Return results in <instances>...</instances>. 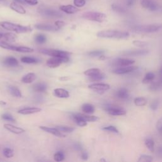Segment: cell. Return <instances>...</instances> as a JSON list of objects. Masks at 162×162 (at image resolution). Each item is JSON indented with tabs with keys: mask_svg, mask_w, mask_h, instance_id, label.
Returning <instances> with one entry per match:
<instances>
[{
	"mask_svg": "<svg viewBox=\"0 0 162 162\" xmlns=\"http://www.w3.org/2000/svg\"><path fill=\"white\" fill-rule=\"evenodd\" d=\"M97 36L101 38L123 39L129 37L130 34L128 32L120 31L118 30H105L99 31L97 33Z\"/></svg>",
	"mask_w": 162,
	"mask_h": 162,
	"instance_id": "6da1fadb",
	"label": "cell"
},
{
	"mask_svg": "<svg viewBox=\"0 0 162 162\" xmlns=\"http://www.w3.org/2000/svg\"><path fill=\"white\" fill-rule=\"evenodd\" d=\"M0 26L6 29V30L19 34L26 33L32 31V28L30 26H23L9 22H0Z\"/></svg>",
	"mask_w": 162,
	"mask_h": 162,
	"instance_id": "7a4b0ae2",
	"label": "cell"
},
{
	"mask_svg": "<svg viewBox=\"0 0 162 162\" xmlns=\"http://www.w3.org/2000/svg\"><path fill=\"white\" fill-rule=\"evenodd\" d=\"M162 28V24H149L135 25L131 27V30L139 33H153L159 31Z\"/></svg>",
	"mask_w": 162,
	"mask_h": 162,
	"instance_id": "3957f363",
	"label": "cell"
},
{
	"mask_svg": "<svg viewBox=\"0 0 162 162\" xmlns=\"http://www.w3.org/2000/svg\"><path fill=\"white\" fill-rule=\"evenodd\" d=\"M82 17L84 19L93 21V22H104L107 19V15L101 12L98 11H88L84 13Z\"/></svg>",
	"mask_w": 162,
	"mask_h": 162,
	"instance_id": "277c9868",
	"label": "cell"
},
{
	"mask_svg": "<svg viewBox=\"0 0 162 162\" xmlns=\"http://www.w3.org/2000/svg\"><path fill=\"white\" fill-rule=\"evenodd\" d=\"M103 108L106 112L113 116H122L126 114V111L123 108L112 104H107Z\"/></svg>",
	"mask_w": 162,
	"mask_h": 162,
	"instance_id": "5b68a950",
	"label": "cell"
},
{
	"mask_svg": "<svg viewBox=\"0 0 162 162\" xmlns=\"http://www.w3.org/2000/svg\"><path fill=\"white\" fill-rule=\"evenodd\" d=\"M39 52L43 55L51 56L53 57H69V56L71 55L70 53L65 51L54 49H41L39 50Z\"/></svg>",
	"mask_w": 162,
	"mask_h": 162,
	"instance_id": "8992f818",
	"label": "cell"
},
{
	"mask_svg": "<svg viewBox=\"0 0 162 162\" xmlns=\"http://www.w3.org/2000/svg\"><path fill=\"white\" fill-rule=\"evenodd\" d=\"M68 61L69 57H53L47 60L46 65L51 68H55L63 63H67Z\"/></svg>",
	"mask_w": 162,
	"mask_h": 162,
	"instance_id": "52a82bcc",
	"label": "cell"
},
{
	"mask_svg": "<svg viewBox=\"0 0 162 162\" xmlns=\"http://www.w3.org/2000/svg\"><path fill=\"white\" fill-rule=\"evenodd\" d=\"M39 13L42 16L49 18H60L63 15L56 10L50 8H41L39 10Z\"/></svg>",
	"mask_w": 162,
	"mask_h": 162,
	"instance_id": "ba28073f",
	"label": "cell"
},
{
	"mask_svg": "<svg viewBox=\"0 0 162 162\" xmlns=\"http://www.w3.org/2000/svg\"><path fill=\"white\" fill-rule=\"evenodd\" d=\"M149 53L148 50H127L121 52L120 54L123 56H145Z\"/></svg>",
	"mask_w": 162,
	"mask_h": 162,
	"instance_id": "9c48e42d",
	"label": "cell"
},
{
	"mask_svg": "<svg viewBox=\"0 0 162 162\" xmlns=\"http://www.w3.org/2000/svg\"><path fill=\"white\" fill-rule=\"evenodd\" d=\"M135 63V60L126 58H118L112 62V65L115 67H125L132 65Z\"/></svg>",
	"mask_w": 162,
	"mask_h": 162,
	"instance_id": "30bf717a",
	"label": "cell"
},
{
	"mask_svg": "<svg viewBox=\"0 0 162 162\" xmlns=\"http://www.w3.org/2000/svg\"><path fill=\"white\" fill-rule=\"evenodd\" d=\"M138 67L137 66H125V67H120L119 68H115L112 70V72L115 74L117 75H122V74H126V73H129L130 72H132L137 70Z\"/></svg>",
	"mask_w": 162,
	"mask_h": 162,
	"instance_id": "8fae6325",
	"label": "cell"
},
{
	"mask_svg": "<svg viewBox=\"0 0 162 162\" xmlns=\"http://www.w3.org/2000/svg\"><path fill=\"white\" fill-rule=\"evenodd\" d=\"M141 4L145 9L149 10L150 11H156L158 8V5L154 0H141Z\"/></svg>",
	"mask_w": 162,
	"mask_h": 162,
	"instance_id": "7c38bea8",
	"label": "cell"
},
{
	"mask_svg": "<svg viewBox=\"0 0 162 162\" xmlns=\"http://www.w3.org/2000/svg\"><path fill=\"white\" fill-rule=\"evenodd\" d=\"M91 90L97 91H106L110 89V85L105 83H94L88 85Z\"/></svg>",
	"mask_w": 162,
	"mask_h": 162,
	"instance_id": "4fadbf2b",
	"label": "cell"
},
{
	"mask_svg": "<svg viewBox=\"0 0 162 162\" xmlns=\"http://www.w3.org/2000/svg\"><path fill=\"white\" fill-rule=\"evenodd\" d=\"M35 28L41 31H57L59 28L57 26L53 25L51 24H39L34 25Z\"/></svg>",
	"mask_w": 162,
	"mask_h": 162,
	"instance_id": "5bb4252c",
	"label": "cell"
},
{
	"mask_svg": "<svg viewBox=\"0 0 162 162\" xmlns=\"http://www.w3.org/2000/svg\"><path fill=\"white\" fill-rule=\"evenodd\" d=\"M39 129L41 130L45 131L46 132H48L50 134H51L55 136L60 137V138H64L65 136L62 134V132H60L59 130H58L56 127L52 128V127H48L46 126H39Z\"/></svg>",
	"mask_w": 162,
	"mask_h": 162,
	"instance_id": "9a60e30c",
	"label": "cell"
},
{
	"mask_svg": "<svg viewBox=\"0 0 162 162\" xmlns=\"http://www.w3.org/2000/svg\"><path fill=\"white\" fill-rule=\"evenodd\" d=\"M4 127L8 131L12 132V133H13V134H20L25 132V129H24L21 127H16L15 125H13L10 124H5Z\"/></svg>",
	"mask_w": 162,
	"mask_h": 162,
	"instance_id": "2e32d148",
	"label": "cell"
},
{
	"mask_svg": "<svg viewBox=\"0 0 162 162\" xmlns=\"http://www.w3.org/2000/svg\"><path fill=\"white\" fill-rule=\"evenodd\" d=\"M41 108H37V107H28V108H22L21 110H19L17 112L19 114L21 115H31V114H34L38 112H41Z\"/></svg>",
	"mask_w": 162,
	"mask_h": 162,
	"instance_id": "e0dca14e",
	"label": "cell"
},
{
	"mask_svg": "<svg viewBox=\"0 0 162 162\" xmlns=\"http://www.w3.org/2000/svg\"><path fill=\"white\" fill-rule=\"evenodd\" d=\"M129 91L125 87L120 88L115 93L116 97L122 100L127 99L129 98Z\"/></svg>",
	"mask_w": 162,
	"mask_h": 162,
	"instance_id": "ac0fdd59",
	"label": "cell"
},
{
	"mask_svg": "<svg viewBox=\"0 0 162 162\" xmlns=\"http://www.w3.org/2000/svg\"><path fill=\"white\" fill-rule=\"evenodd\" d=\"M53 94L59 98H68L70 96L69 92L62 88H56L53 91Z\"/></svg>",
	"mask_w": 162,
	"mask_h": 162,
	"instance_id": "d6986e66",
	"label": "cell"
},
{
	"mask_svg": "<svg viewBox=\"0 0 162 162\" xmlns=\"http://www.w3.org/2000/svg\"><path fill=\"white\" fill-rule=\"evenodd\" d=\"M60 10L67 14H73L79 11L77 7H74L71 5H62L60 7Z\"/></svg>",
	"mask_w": 162,
	"mask_h": 162,
	"instance_id": "ffe728a7",
	"label": "cell"
},
{
	"mask_svg": "<svg viewBox=\"0 0 162 162\" xmlns=\"http://www.w3.org/2000/svg\"><path fill=\"white\" fill-rule=\"evenodd\" d=\"M3 63L7 67H17L19 65L18 60L15 58L13 56H8L7 57L3 62Z\"/></svg>",
	"mask_w": 162,
	"mask_h": 162,
	"instance_id": "44dd1931",
	"label": "cell"
},
{
	"mask_svg": "<svg viewBox=\"0 0 162 162\" xmlns=\"http://www.w3.org/2000/svg\"><path fill=\"white\" fill-rule=\"evenodd\" d=\"M36 79V75L34 73L31 72L25 75L22 78V82L25 84H30L33 82Z\"/></svg>",
	"mask_w": 162,
	"mask_h": 162,
	"instance_id": "7402d4cb",
	"label": "cell"
},
{
	"mask_svg": "<svg viewBox=\"0 0 162 162\" xmlns=\"http://www.w3.org/2000/svg\"><path fill=\"white\" fill-rule=\"evenodd\" d=\"M10 7L13 11H16L20 14H25L26 13V10L24 9V8L17 2H12L10 5Z\"/></svg>",
	"mask_w": 162,
	"mask_h": 162,
	"instance_id": "603a6c76",
	"label": "cell"
},
{
	"mask_svg": "<svg viewBox=\"0 0 162 162\" xmlns=\"http://www.w3.org/2000/svg\"><path fill=\"white\" fill-rule=\"evenodd\" d=\"M47 85L45 83H42V82H40V83H37L35 84L33 86V91H34L35 92H38V93H42V92H45L47 90Z\"/></svg>",
	"mask_w": 162,
	"mask_h": 162,
	"instance_id": "cb8c5ba5",
	"label": "cell"
},
{
	"mask_svg": "<svg viewBox=\"0 0 162 162\" xmlns=\"http://www.w3.org/2000/svg\"><path fill=\"white\" fill-rule=\"evenodd\" d=\"M8 90L10 94L16 98H21L22 97V93L19 88L15 85H9Z\"/></svg>",
	"mask_w": 162,
	"mask_h": 162,
	"instance_id": "d4e9b609",
	"label": "cell"
},
{
	"mask_svg": "<svg viewBox=\"0 0 162 162\" xmlns=\"http://www.w3.org/2000/svg\"><path fill=\"white\" fill-rule=\"evenodd\" d=\"M82 110L86 114H92L94 112L95 108L91 104L85 103L82 106Z\"/></svg>",
	"mask_w": 162,
	"mask_h": 162,
	"instance_id": "484cf974",
	"label": "cell"
},
{
	"mask_svg": "<svg viewBox=\"0 0 162 162\" xmlns=\"http://www.w3.org/2000/svg\"><path fill=\"white\" fill-rule=\"evenodd\" d=\"M155 78V73L151 72H148L146 73V74L144 76V78L142 79V82L143 84H149L150 82H151Z\"/></svg>",
	"mask_w": 162,
	"mask_h": 162,
	"instance_id": "4316f807",
	"label": "cell"
},
{
	"mask_svg": "<svg viewBox=\"0 0 162 162\" xmlns=\"http://www.w3.org/2000/svg\"><path fill=\"white\" fill-rule=\"evenodd\" d=\"M105 51L103 50H94L87 53V55L91 57H98L99 59L105 58Z\"/></svg>",
	"mask_w": 162,
	"mask_h": 162,
	"instance_id": "83f0119b",
	"label": "cell"
},
{
	"mask_svg": "<svg viewBox=\"0 0 162 162\" xmlns=\"http://www.w3.org/2000/svg\"><path fill=\"white\" fill-rule=\"evenodd\" d=\"M73 119L74 120L76 123L80 127H85L87 125V122L84 119L80 116L79 113V114H74L73 115Z\"/></svg>",
	"mask_w": 162,
	"mask_h": 162,
	"instance_id": "f1b7e54d",
	"label": "cell"
},
{
	"mask_svg": "<svg viewBox=\"0 0 162 162\" xmlns=\"http://www.w3.org/2000/svg\"><path fill=\"white\" fill-rule=\"evenodd\" d=\"M101 72L99 68H90L84 72V74L86 76H88L89 77H93L94 76H96L99 73H100Z\"/></svg>",
	"mask_w": 162,
	"mask_h": 162,
	"instance_id": "f546056e",
	"label": "cell"
},
{
	"mask_svg": "<svg viewBox=\"0 0 162 162\" xmlns=\"http://www.w3.org/2000/svg\"><path fill=\"white\" fill-rule=\"evenodd\" d=\"M162 89V80L160 79V81L152 83L150 87L149 90L151 91H157Z\"/></svg>",
	"mask_w": 162,
	"mask_h": 162,
	"instance_id": "4dcf8cb0",
	"label": "cell"
},
{
	"mask_svg": "<svg viewBox=\"0 0 162 162\" xmlns=\"http://www.w3.org/2000/svg\"><path fill=\"white\" fill-rule=\"evenodd\" d=\"M79 115L82 119H84L86 122H96L99 120V118L96 116L88 115H84L81 113H79Z\"/></svg>",
	"mask_w": 162,
	"mask_h": 162,
	"instance_id": "1f68e13d",
	"label": "cell"
},
{
	"mask_svg": "<svg viewBox=\"0 0 162 162\" xmlns=\"http://www.w3.org/2000/svg\"><path fill=\"white\" fill-rule=\"evenodd\" d=\"M0 47L3 49H5V50L14 51H17V46L11 45H10V44H8V42H7L5 41H2L0 42Z\"/></svg>",
	"mask_w": 162,
	"mask_h": 162,
	"instance_id": "d6a6232c",
	"label": "cell"
},
{
	"mask_svg": "<svg viewBox=\"0 0 162 162\" xmlns=\"http://www.w3.org/2000/svg\"><path fill=\"white\" fill-rule=\"evenodd\" d=\"M145 145L151 152H153L155 151V142L153 139L151 138H147L145 140Z\"/></svg>",
	"mask_w": 162,
	"mask_h": 162,
	"instance_id": "836d02e7",
	"label": "cell"
},
{
	"mask_svg": "<svg viewBox=\"0 0 162 162\" xmlns=\"http://www.w3.org/2000/svg\"><path fill=\"white\" fill-rule=\"evenodd\" d=\"M134 103L136 106L143 107L147 104V99L143 97H138L134 99Z\"/></svg>",
	"mask_w": 162,
	"mask_h": 162,
	"instance_id": "e575fe53",
	"label": "cell"
},
{
	"mask_svg": "<svg viewBox=\"0 0 162 162\" xmlns=\"http://www.w3.org/2000/svg\"><path fill=\"white\" fill-rule=\"evenodd\" d=\"M21 61L23 63H28V64H34V63H37L39 60L33 57H27V56H24L21 58Z\"/></svg>",
	"mask_w": 162,
	"mask_h": 162,
	"instance_id": "d590c367",
	"label": "cell"
},
{
	"mask_svg": "<svg viewBox=\"0 0 162 162\" xmlns=\"http://www.w3.org/2000/svg\"><path fill=\"white\" fill-rule=\"evenodd\" d=\"M112 8L114 11H115L116 13H126V10L123 7L120 6V5L116 4V3L112 4Z\"/></svg>",
	"mask_w": 162,
	"mask_h": 162,
	"instance_id": "8d00e7d4",
	"label": "cell"
},
{
	"mask_svg": "<svg viewBox=\"0 0 162 162\" xmlns=\"http://www.w3.org/2000/svg\"><path fill=\"white\" fill-rule=\"evenodd\" d=\"M65 160V155L63 151H57L54 155V160L56 161H62Z\"/></svg>",
	"mask_w": 162,
	"mask_h": 162,
	"instance_id": "74e56055",
	"label": "cell"
},
{
	"mask_svg": "<svg viewBox=\"0 0 162 162\" xmlns=\"http://www.w3.org/2000/svg\"><path fill=\"white\" fill-rule=\"evenodd\" d=\"M3 39L7 41L13 42L16 40L17 36L15 34H12V33H4Z\"/></svg>",
	"mask_w": 162,
	"mask_h": 162,
	"instance_id": "f35d334b",
	"label": "cell"
},
{
	"mask_svg": "<svg viewBox=\"0 0 162 162\" xmlns=\"http://www.w3.org/2000/svg\"><path fill=\"white\" fill-rule=\"evenodd\" d=\"M106 76L105 73L101 72L99 74L93 76V77H90V80L91 81H102L104 79H105Z\"/></svg>",
	"mask_w": 162,
	"mask_h": 162,
	"instance_id": "ab89813d",
	"label": "cell"
},
{
	"mask_svg": "<svg viewBox=\"0 0 162 162\" xmlns=\"http://www.w3.org/2000/svg\"><path fill=\"white\" fill-rule=\"evenodd\" d=\"M153 160V158L151 156L148 155H142L139 156L138 159V161L141 162H150Z\"/></svg>",
	"mask_w": 162,
	"mask_h": 162,
	"instance_id": "60d3db41",
	"label": "cell"
},
{
	"mask_svg": "<svg viewBox=\"0 0 162 162\" xmlns=\"http://www.w3.org/2000/svg\"><path fill=\"white\" fill-rule=\"evenodd\" d=\"M46 37L45 35L44 34H37V36H36L35 37V41L36 42L39 43V44H43L45 43L46 41Z\"/></svg>",
	"mask_w": 162,
	"mask_h": 162,
	"instance_id": "b9f144b4",
	"label": "cell"
},
{
	"mask_svg": "<svg viewBox=\"0 0 162 162\" xmlns=\"http://www.w3.org/2000/svg\"><path fill=\"white\" fill-rule=\"evenodd\" d=\"M56 128L60 130V132H68V133H70V132H73L74 130V128L71 127H68V126H57Z\"/></svg>",
	"mask_w": 162,
	"mask_h": 162,
	"instance_id": "7bdbcfd3",
	"label": "cell"
},
{
	"mask_svg": "<svg viewBox=\"0 0 162 162\" xmlns=\"http://www.w3.org/2000/svg\"><path fill=\"white\" fill-rule=\"evenodd\" d=\"M17 52H20V53H32L34 51V50L28 48L25 46H17Z\"/></svg>",
	"mask_w": 162,
	"mask_h": 162,
	"instance_id": "ee69618b",
	"label": "cell"
},
{
	"mask_svg": "<svg viewBox=\"0 0 162 162\" xmlns=\"http://www.w3.org/2000/svg\"><path fill=\"white\" fill-rule=\"evenodd\" d=\"M132 43H133V45L134 46H136L137 47H139V48H144L148 45V42L142 41H139V40H135Z\"/></svg>",
	"mask_w": 162,
	"mask_h": 162,
	"instance_id": "f6af8a7d",
	"label": "cell"
},
{
	"mask_svg": "<svg viewBox=\"0 0 162 162\" xmlns=\"http://www.w3.org/2000/svg\"><path fill=\"white\" fill-rule=\"evenodd\" d=\"M3 155L6 157V158H10L11 157L13 156V151L9 148H6L3 150Z\"/></svg>",
	"mask_w": 162,
	"mask_h": 162,
	"instance_id": "bcb514c9",
	"label": "cell"
},
{
	"mask_svg": "<svg viewBox=\"0 0 162 162\" xmlns=\"http://www.w3.org/2000/svg\"><path fill=\"white\" fill-rule=\"evenodd\" d=\"M102 129L104 130H107V131L113 132V133H115V134H118L119 132V130H118V129L113 125H108V126H107V127H104Z\"/></svg>",
	"mask_w": 162,
	"mask_h": 162,
	"instance_id": "7dc6e473",
	"label": "cell"
},
{
	"mask_svg": "<svg viewBox=\"0 0 162 162\" xmlns=\"http://www.w3.org/2000/svg\"><path fill=\"white\" fill-rule=\"evenodd\" d=\"M2 118L5 120H7V121H9V122H15L16 120L15 119H14L13 116L12 115H11L9 113H4L2 115Z\"/></svg>",
	"mask_w": 162,
	"mask_h": 162,
	"instance_id": "c3c4849f",
	"label": "cell"
},
{
	"mask_svg": "<svg viewBox=\"0 0 162 162\" xmlns=\"http://www.w3.org/2000/svg\"><path fill=\"white\" fill-rule=\"evenodd\" d=\"M73 4L77 8H81L85 5V0H73Z\"/></svg>",
	"mask_w": 162,
	"mask_h": 162,
	"instance_id": "681fc988",
	"label": "cell"
},
{
	"mask_svg": "<svg viewBox=\"0 0 162 162\" xmlns=\"http://www.w3.org/2000/svg\"><path fill=\"white\" fill-rule=\"evenodd\" d=\"M158 106H159V101H158V100L156 99V100H154L153 101L151 102V103L150 104V108L152 110L155 111L158 109Z\"/></svg>",
	"mask_w": 162,
	"mask_h": 162,
	"instance_id": "f907efd6",
	"label": "cell"
},
{
	"mask_svg": "<svg viewBox=\"0 0 162 162\" xmlns=\"http://www.w3.org/2000/svg\"><path fill=\"white\" fill-rule=\"evenodd\" d=\"M156 129L160 135L162 136V118L158 120L156 123Z\"/></svg>",
	"mask_w": 162,
	"mask_h": 162,
	"instance_id": "816d5d0a",
	"label": "cell"
},
{
	"mask_svg": "<svg viewBox=\"0 0 162 162\" xmlns=\"http://www.w3.org/2000/svg\"><path fill=\"white\" fill-rule=\"evenodd\" d=\"M55 25L56 26H57L59 28H61L62 27H63L65 25V23L63 21H61V20H58V21H56L55 23Z\"/></svg>",
	"mask_w": 162,
	"mask_h": 162,
	"instance_id": "f5cc1de1",
	"label": "cell"
},
{
	"mask_svg": "<svg viewBox=\"0 0 162 162\" xmlns=\"http://www.w3.org/2000/svg\"><path fill=\"white\" fill-rule=\"evenodd\" d=\"M25 3L31 5H36L38 4L37 0H25Z\"/></svg>",
	"mask_w": 162,
	"mask_h": 162,
	"instance_id": "db71d44e",
	"label": "cell"
},
{
	"mask_svg": "<svg viewBox=\"0 0 162 162\" xmlns=\"http://www.w3.org/2000/svg\"><path fill=\"white\" fill-rule=\"evenodd\" d=\"M73 148L77 151H81L82 150V147L81 144L79 143H76L74 145H73Z\"/></svg>",
	"mask_w": 162,
	"mask_h": 162,
	"instance_id": "11a10c76",
	"label": "cell"
},
{
	"mask_svg": "<svg viewBox=\"0 0 162 162\" xmlns=\"http://www.w3.org/2000/svg\"><path fill=\"white\" fill-rule=\"evenodd\" d=\"M81 158L82 160H87L88 158H89V155H88V153L86 151H84L82 155H81Z\"/></svg>",
	"mask_w": 162,
	"mask_h": 162,
	"instance_id": "9f6ffc18",
	"label": "cell"
},
{
	"mask_svg": "<svg viewBox=\"0 0 162 162\" xmlns=\"http://www.w3.org/2000/svg\"><path fill=\"white\" fill-rule=\"evenodd\" d=\"M157 155L160 157V158H162V146H159L158 149H157Z\"/></svg>",
	"mask_w": 162,
	"mask_h": 162,
	"instance_id": "6f0895ef",
	"label": "cell"
},
{
	"mask_svg": "<svg viewBox=\"0 0 162 162\" xmlns=\"http://www.w3.org/2000/svg\"><path fill=\"white\" fill-rule=\"evenodd\" d=\"M135 3V0H127L126 4L128 7H132L133 6Z\"/></svg>",
	"mask_w": 162,
	"mask_h": 162,
	"instance_id": "680465c9",
	"label": "cell"
},
{
	"mask_svg": "<svg viewBox=\"0 0 162 162\" xmlns=\"http://www.w3.org/2000/svg\"><path fill=\"white\" fill-rule=\"evenodd\" d=\"M15 1L18 3H21V4H25V0H15Z\"/></svg>",
	"mask_w": 162,
	"mask_h": 162,
	"instance_id": "91938a15",
	"label": "cell"
},
{
	"mask_svg": "<svg viewBox=\"0 0 162 162\" xmlns=\"http://www.w3.org/2000/svg\"><path fill=\"white\" fill-rule=\"evenodd\" d=\"M0 105H7V103H6L5 102H4V101H0Z\"/></svg>",
	"mask_w": 162,
	"mask_h": 162,
	"instance_id": "94428289",
	"label": "cell"
},
{
	"mask_svg": "<svg viewBox=\"0 0 162 162\" xmlns=\"http://www.w3.org/2000/svg\"><path fill=\"white\" fill-rule=\"evenodd\" d=\"M3 36H4V33H0V40L3 39Z\"/></svg>",
	"mask_w": 162,
	"mask_h": 162,
	"instance_id": "6125c7cd",
	"label": "cell"
},
{
	"mask_svg": "<svg viewBox=\"0 0 162 162\" xmlns=\"http://www.w3.org/2000/svg\"><path fill=\"white\" fill-rule=\"evenodd\" d=\"M101 161H106L105 160H103H103H101Z\"/></svg>",
	"mask_w": 162,
	"mask_h": 162,
	"instance_id": "be15d7a7",
	"label": "cell"
}]
</instances>
